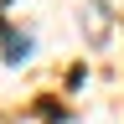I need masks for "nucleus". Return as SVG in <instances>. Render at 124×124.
Here are the masks:
<instances>
[{
  "instance_id": "obj_1",
  "label": "nucleus",
  "mask_w": 124,
  "mask_h": 124,
  "mask_svg": "<svg viewBox=\"0 0 124 124\" xmlns=\"http://www.w3.org/2000/svg\"><path fill=\"white\" fill-rule=\"evenodd\" d=\"M0 31H5V62H31L36 36H31V31H16V26H0Z\"/></svg>"
}]
</instances>
